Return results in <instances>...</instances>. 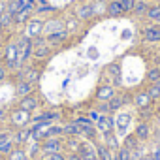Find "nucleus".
I'll return each mask as SVG.
<instances>
[{"label":"nucleus","instance_id":"nucleus-40","mask_svg":"<svg viewBox=\"0 0 160 160\" xmlns=\"http://www.w3.org/2000/svg\"><path fill=\"white\" fill-rule=\"evenodd\" d=\"M12 23H13V17H12L8 12L0 15V28H6V27H10Z\"/></svg>","mask_w":160,"mask_h":160},{"label":"nucleus","instance_id":"nucleus-33","mask_svg":"<svg viewBox=\"0 0 160 160\" xmlns=\"http://www.w3.org/2000/svg\"><path fill=\"white\" fill-rule=\"evenodd\" d=\"M147 10H149V2L145 0H136V6H134V12L136 15H147Z\"/></svg>","mask_w":160,"mask_h":160},{"label":"nucleus","instance_id":"nucleus-24","mask_svg":"<svg viewBox=\"0 0 160 160\" xmlns=\"http://www.w3.org/2000/svg\"><path fill=\"white\" fill-rule=\"evenodd\" d=\"M60 119V113L58 111H42L40 115H32V122H40V121H57Z\"/></svg>","mask_w":160,"mask_h":160},{"label":"nucleus","instance_id":"nucleus-34","mask_svg":"<svg viewBox=\"0 0 160 160\" xmlns=\"http://www.w3.org/2000/svg\"><path fill=\"white\" fill-rule=\"evenodd\" d=\"M27 154H28V158H36L38 154H42V143H38V141H30Z\"/></svg>","mask_w":160,"mask_h":160},{"label":"nucleus","instance_id":"nucleus-27","mask_svg":"<svg viewBox=\"0 0 160 160\" xmlns=\"http://www.w3.org/2000/svg\"><path fill=\"white\" fill-rule=\"evenodd\" d=\"M96 154H98V160H111L113 158V151L109 147H106L104 143H96Z\"/></svg>","mask_w":160,"mask_h":160},{"label":"nucleus","instance_id":"nucleus-2","mask_svg":"<svg viewBox=\"0 0 160 160\" xmlns=\"http://www.w3.org/2000/svg\"><path fill=\"white\" fill-rule=\"evenodd\" d=\"M15 45H17V51H19V64H21V68L27 64V60L32 57V51H34V42L28 38V36H21L17 42H15Z\"/></svg>","mask_w":160,"mask_h":160},{"label":"nucleus","instance_id":"nucleus-11","mask_svg":"<svg viewBox=\"0 0 160 160\" xmlns=\"http://www.w3.org/2000/svg\"><path fill=\"white\" fill-rule=\"evenodd\" d=\"M17 108H19V109H25V111H28V113H34V111L40 108V100L36 98V94H28V96H23V98L19 100Z\"/></svg>","mask_w":160,"mask_h":160},{"label":"nucleus","instance_id":"nucleus-15","mask_svg":"<svg viewBox=\"0 0 160 160\" xmlns=\"http://www.w3.org/2000/svg\"><path fill=\"white\" fill-rule=\"evenodd\" d=\"M94 15H96L94 4H83V6L77 8V19H81V21H89Z\"/></svg>","mask_w":160,"mask_h":160},{"label":"nucleus","instance_id":"nucleus-5","mask_svg":"<svg viewBox=\"0 0 160 160\" xmlns=\"http://www.w3.org/2000/svg\"><path fill=\"white\" fill-rule=\"evenodd\" d=\"M77 154L81 156V160H98V154H96V143L91 141V139H85L79 143V149H77Z\"/></svg>","mask_w":160,"mask_h":160},{"label":"nucleus","instance_id":"nucleus-21","mask_svg":"<svg viewBox=\"0 0 160 160\" xmlns=\"http://www.w3.org/2000/svg\"><path fill=\"white\" fill-rule=\"evenodd\" d=\"M34 12V4H27L15 17H13V21L17 23V25H23V23H28V17H30V13Z\"/></svg>","mask_w":160,"mask_h":160},{"label":"nucleus","instance_id":"nucleus-14","mask_svg":"<svg viewBox=\"0 0 160 160\" xmlns=\"http://www.w3.org/2000/svg\"><path fill=\"white\" fill-rule=\"evenodd\" d=\"M143 40L145 42H151V43H158L160 42V28L154 27V25H149L143 28Z\"/></svg>","mask_w":160,"mask_h":160},{"label":"nucleus","instance_id":"nucleus-6","mask_svg":"<svg viewBox=\"0 0 160 160\" xmlns=\"http://www.w3.org/2000/svg\"><path fill=\"white\" fill-rule=\"evenodd\" d=\"M6 68L8 70H21V64H19V51H17V45L15 43H10L6 47Z\"/></svg>","mask_w":160,"mask_h":160},{"label":"nucleus","instance_id":"nucleus-13","mask_svg":"<svg viewBox=\"0 0 160 160\" xmlns=\"http://www.w3.org/2000/svg\"><path fill=\"white\" fill-rule=\"evenodd\" d=\"M12 139H13V143L17 147H23V145L30 143V128H19V130H15V134L12 136Z\"/></svg>","mask_w":160,"mask_h":160},{"label":"nucleus","instance_id":"nucleus-43","mask_svg":"<svg viewBox=\"0 0 160 160\" xmlns=\"http://www.w3.org/2000/svg\"><path fill=\"white\" fill-rule=\"evenodd\" d=\"M36 13H51V12H55V8L51 6V4H47V2H43V4H40L36 10H34Z\"/></svg>","mask_w":160,"mask_h":160},{"label":"nucleus","instance_id":"nucleus-46","mask_svg":"<svg viewBox=\"0 0 160 160\" xmlns=\"http://www.w3.org/2000/svg\"><path fill=\"white\" fill-rule=\"evenodd\" d=\"M6 75H8V68H6L4 64H0V81H4Z\"/></svg>","mask_w":160,"mask_h":160},{"label":"nucleus","instance_id":"nucleus-42","mask_svg":"<svg viewBox=\"0 0 160 160\" xmlns=\"http://www.w3.org/2000/svg\"><path fill=\"white\" fill-rule=\"evenodd\" d=\"M147 92H149V96H151L152 100H160V87H158L156 83H152V85L149 87Z\"/></svg>","mask_w":160,"mask_h":160},{"label":"nucleus","instance_id":"nucleus-3","mask_svg":"<svg viewBox=\"0 0 160 160\" xmlns=\"http://www.w3.org/2000/svg\"><path fill=\"white\" fill-rule=\"evenodd\" d=\"M64 136H55V138H47L45 141H42V154H51V152H60L64 151Z\"/></svg>","mask_w":160,"mask_h":160},{"label":"nucleus","instance_id":"nucleus-52","mask_svg":"<svg viewBox=\"0 0 160 160\" xmlns=\"http://www.w3.org/2000/svg\"><path fill=\"white\" fill-rule=\"evenodd\" d=\"M111 160H119V158H117V154H115V152H113V158H111Z\"/></svg>","mask_w":160,"mask_h":160},{"label":"nucleus","instance_id":"nucleus-1","mask_svg":"<svg viewBox=\"0 0 160 160\" xmlns=\"http://www.w3.org/2000/svg\"><path fill=\"white\" fill-rule=\"evenodd\" d=\"M8 122H10L15 130H19V128H28V124L32 122V113L15 108V109H12V111L8 113Z\"/></svg>","mask_w":160,"mask_h":160},{"label":"nucleus","instance_id":"nucleus-9","mask_svg":"<svg viewBox=\"0 0 160 160\" xmlns=\"http://www.w3.org/2000/svg\"><path fill=\"white\" fill-rule=\"evenodd\" d=\"M42 34H43V21H40V19H30V21L27 23L25 36H28L30 40H34V38H38V36H42Z\"/></svg>","mask_w":160,"mask_h":160},{"label":"nucleus","instance_id":"nucleus-31","mask_svg":"<svg viewBox=\"0 0 160 160\" xmlns=\"http://www.w3.org/2000/svg\"><path fill=\"white\" fill-rule=\"evenodd\" d=\"M23 8H25V4L21 2V0H13V2H10V4H8V10H6V12H8L12 17H15Z\"/></svg>","mask_w":160,"mask_h":160},{"label":"nucleus","instance_id":"nucleus-50","mask_svg":"<svg viewBox=\"0 0 160 160\" xmlns=\"http://www.w3.org/2000/svg\"><path fill=\"white\" fill-rule=\"evenodd\" d=\"M6 10H8L6 2H2V0H0V15H2V13H6Z\"/></svg>","mask_w":160,"mask_h":160},{"label":"nucleus","instance_id":"nucleus-56","mask_svg":"<svg viewBox=\"0 0 160 160\" xmlns=\"http://www.w3.org/2000/svg\"><path fill=\"white\" fill-rule=\"evenodd\" d=\"M145 2H154V0H145Z\"/></svg>","mask_w":160,"mask_h":160},{"label":"nucleus","instance_id":"nucleus-48","mask_svg":"<svg viewBox=\"0 0 160 160\" xmlns=\"http://www.w3.org/2000/svg\"><path fill=\"white\" fill-rule=\"evenodd\" d=\"M151 156H152V160H160V145H158V147L151 152Z\"/></svg>","mask_w":160,"mask_h":160},{"label":"nucleus","instance_id":"nucleus-26","mask_svg":"<svg viewBox=\"0 0 160 160\" xmlns=\"http://www.w3.org/2000/svg\"><path fill=\"white\" fill-rule=\"evenodd\" d=\"M106 10H108V15H109V17H119V15L124 13V12H122V6H121V0H111Z\"/></svg>","mask_w":160,"mask_h":160},{"label":"nucleus","instance_id":"nucleus-10","mask_svg":"<svg viewBox=\"0 0 160 160\" xmlns=\"http://www.w3.org/2000/svg\"><path fill=\"white\" fill-rule=\"evenodd\" d=\"M132 102L136 104V108H138V109H151L154 100L149 96V92H147V91H139V92H136V94H134Z\"/></svg>","mask_w":160,"mask_h":160},{"label":"nucleus","instance_id":"nucleus-12","mask_svg":"<svg viewBox=\"0 0 160 160\" xmlns=\"http://www.w3.org/2000/svg\"><path fill=\"white\" fill-rule=\"evenodd\" d=\"M113 96H115V87L109 85V83L100 85V87L96 89V92H94V98H96L98 102H109Z\"/></svg>","mask_w":160,"mask_h":160},{"label":"nucleus","instance_id":"nucleus-57","mask_svg":"<svg viewBox=\"0 0 160 160\" xmlns=\"http://www.w3.org/2000/svg\"><path fill=\"white\" fill-rule=\"evenodd\" d=\"M91 2H94V0H91Z\"/></svg>","mask_w":160,"mask_h":160},{"label":"nucleus","instance_id":"nucleus-32","mask_svg":"<svg viewBox=\"0 0 160 160\" xmlns=\"http://www.w3.org/2000/svg\"><path fill=\"white\" fill-rule=\"evenodd\" d=\"M122 145H124L126 149H130V151H134V149H138V147H139V139L136 138V134H130V136H126V138H124V141H122Z\"/></svg>","mask_w":160,"mask_h":160},{"label":"nucleus","instance_id":"nucleus-29","mask_svg":"<svg viewBox=\"0 0 160 160\" xmlns=\"http://www.w3.org/2000/svg\"><path fill=\"white\" fill-rule=\"evenodd\" d=\"M64 27H62V21H49V23H43V32H45V36L47 34H51V32H57V30H62Z\"/></svg>","mask_w":160,"mask_h":160},{"label":"nucleus","instance_id":"nucleus-51","mask_svg":"<svg viewBox=\"0 0 160 160\" xmlns=\"http://www.w3.org/2000/svg\"><path fill=\"white\" fill-rule=\"evenodd\" d=\"M4 119H8V113H6V109L0 108V121H4Z\"/></svg>","mask_w":160,"mask_h":160},{"label":"nucleus","instance_id":"nucleus-25","mask_svg":"<svg viewBox=\"0 0 160 160\" xmlns=\"http://www.w3.org/2000/svg\"><path fill=\"white\" fill-rule=\"evenodd\" d=\"M130 115L128 113H122V115H119V119H115V130L119 132V134H124L126 132V128H128V122H130Z\"/></svg>","mask_w":160,"mask_h":160},{"label":"nucleus","instance_id":"nucleus-18","mask_svg":"<svg viewBox=\"0 0 160 160\" xmlns=\"http://www.w3.org/2000/svg\"><path fill=\"white\" fill-rule=\"evenodd\" d=\"M102 139H104L102 143H104L106 147H109L113 152H115V151L121 147V141H119V138H117V134H115V132H108V134H102Z\"/></svg>","mask_w":160,"mask_h":160},{"label":"nucleus","instance_id":"nucleus-38","mask_svg":"<svg viewBox=\"0 0 160 160\" xmlns=\"http://www.w3.org/2000/svg\"><path fill=\"white\" fill-rule=\"evenodd\" d=\"M96 111H98L100 115H113V113H111V109H109V102H98Z\"/></svg>","mask_w":160,"mask_h":160},{"label":"nucleus","instance_id":"nucleus-45","mask_svg":"<svg viewBox=\"0 0 160 160\" xmlns=\"http://www.w3.org/2000/svg\"><path fill=\"white\" fill-rule=\"evenodd\" d=\"M43 156H49L51 160H66V151H60V152H51V154H43Z\"/></svg>","mask_w":160,"mask_h":160},{"label":"nucleus","instance_id":"nucleus-7","mask_svg":"<svg viewBox=\"0 0 160 160\" xmlns=\"http://www.w3.org/2000/svg\"><path fill=\"white\" fill-rule=\"evenodd\" d=\"M17 77H19V81H28V83H38L40 81V70L34 68V66H25L17 72Z\"/></svg>","mask_w":160,"mask_h":160},{"label":"nucleus","instance_id":"nucleus-37","mask_svg":"<svg viewBox=\"0 0 160 160\" xmlns=\"http://www.w3.org/2000/svg\"><path fill=\"white\" fill-rule=\"evenodd\" d=\"M15 147V143H13V139L10 138V139H6L2 145H0V154H10V151Z\"/></svg>","mask_w":160,"mask_h":160},{"label":"nucleus","instance_id":"nucleus-44","mask_svg":"<svg viewBox=\"0 0 160 160\" xmlns=\"http://www.w3.org/2000/svg\"><path fill=\"white\" fill-rule=\"evenodd\" d=\"M143 158H145V154H143V149L141 147H138V149L132 151V158L130 160H143Z\"/></svg>","mask_w":160,"mask_h":160},{"label":"nucleus","instance_id":"nucleus-4","mask_svg":"<svg viewBox=\"0 0 160 160\" xmlns=\"http://www.w3.org/2000/svg\"><path fill=\"white\" fill-rule=\"evenodd\" d=\"M32 42H34V51H32V57H34V58L43 60V58H47V57L51 55V45L47 43L45 38L38 36V38H34Z\"/></svg>","mask_w":160,"mask_h":160},{"label":"nucleus","instance_id":"nucleus-19","mask_svg":"<svg viewBox=\"0 0 160 160\" xmlns=\"http://www.w3.org/2000/svg\"><path fill=\"white\" fill-rule=\"evenodd\" d=\"M62 134L64 138H77V136H81V126L72 121L68 124H62Z\"/></svg>","mask_w":160,"mask_h":160},{"label":"nucleus","instance_id":"nucleus-35","mask_svg":"<svg viewBox=\"0 0 160 160\" xmlns=\"http://www.w3.org/2000/svg\"><path fill=\"white\" fill-rule=\"evenodd\" d=\"M115 154H117V158H119V160H130V158H132V151H130V149H126L124 145H121V147L115 151Z\"/></svg>","mask_w":160,"mask_h":160},{"label":"nucleus","instance_id":"nucleus-23","mask_svg":"<svg viewBox=\"0 0 160 160\" xmlns=\"http://www.w3.org/2000/svg\"><path fill=\"white\" fill-rule=\"evenodd\" d=\"M108 73L113 77V85H115V87H121V81H122V79H121V64H119V62L109 64V66H108Z\"/></svg>","mask_w":160,"mask_h":160},{"label":"nucleus","instance_id":"nucleus-47","mask_svg":"<svg viewBox=\"0 0 160 160\" xmlns=\"http://www.w3.org/2000/svg\"><path fill=\"white\" fill-rule=\"evenodd\" d=\"M66 160H81V156L77 152H66Z\"/></svg>","mask_w":160,"mask_h":160},{"label":"nucleus","instance_id":"nucleus-49","mask_svg":"<svg viewBox=\"0 0 160 160\" xmlns=\"http://www.w3.org/2000/svg\"><path fill=\"white\" fill-rule=\"evenodd\" d=\"M10 138H12V136H10L8 132H0V145H2L6 139H10Z\"/></svg>","mask_w":160,"mask_h":160},{"label":"nucleus","instance_id":"nucleus-17","mask_svg":"<svg viewBox=\"0 0 160 160\" xmlns=\"http://www.w3.org/2000/svg\"><path fill=\"white\" fill-rule=\"evenodd\" d=\"M134 134H136V138H138L139 141H147V139H149V136H151V126H149V122H145V121L138 122V124H136Z\"/></svg>","mask_w":160,"mask_h":160},{"label":"nucleus","instance_id":"nucleus-30","mask_svg":"<svg viewBox=\"0 0 160 160\" xmlns=\"http://www.w3.org/2000/svg\"><path fill=\"white\" fill-rule=\"evenodd\" d=\"M79 139H75V138H66L64 139V151L66 152H77V149H79Z\"/></svg>","mask_w":160,"mask_h":160},{"label":"nucleus","instance_id":"nucleus-54","mask_svg":"<svg viewBox=\"0 0 160 160\" xmlns=\"http://www.w3.org/2000/svg\"><path fill=\"white\" fill-rule=\"evenodd\" d=\"M156 23H160V15H158V17H156Z\"/></svg>","mask_w":160,"mask_h":160},{"label":"nucleus","instance_id":"nucleus-8","mask_svg":"<svg viewBox=\"0 0 160 160\" xmlns=\"http://www.w3.org/2000/svg\"><path fill=\"white\" fill-rule=\"evenodd\" d=\"M94 124H96V130H98L100 134L115 132V117H113V115H100Z\"/></svg>","mask_w":160,"mask_h":160},{"label":"nucleus","instance_id":"nucleus-41","mask_svg":"<svg viewBox=\"0 0 160 160\" xmlns=\"http://www.w3.org/2000/svg\"><path fill=\"white\" fill-rule=\"evenodd\" d=\"M158 15H160V4H154V6H151V8L147 10V17H149V19L156 21Z\"/></svg>","mask_w":160,"mask_h":160},{"label":"nucleus","instance_id":"nucleus-22","mask_svg":"<svg viewBox=\"0 0 160 160\" xmlns=\"http://www.w3.org/2000/svg\"><path fill=\"white\" fill-rule=\"evenodd\" d=\"M128 102V98L126 96H122V94H115L111 100H109V109H111V113H117V111H121L122 108H124V104Z\"/></svg>","mask_w":160,"mask_h":160},{"label":"nucleus","instance_id":"nucleus-20","mask_svg":"<svg viewBox=\"0 0 160 160\" xmlns=\"http://www.w3.org/2000/svg\"><path fill=\"white\" fill-rule=\"evenodd\" d=\"M32 92H34V85H32V83H28V81H17V85H15V94H17L19 98L28 96V94H32Z\"/></svg>","mask_w":160,"mask_h":160},{"label":"nucleus","instance_id":"nucleus-28","mask_svg":"<svg viewBox=\"0 0 160 160\" xmlns=\"http://www.w3.org/2000/svg\"><path fill=\"white\" fill-rule=\"evenodd\" d=\"M6 156H8V160H28V154L23 147H13L10 151V154H6Z\"/></svg>","mask_w":160,"mask_h":160},{"label":"nucleus","instance_id":"nucleus-16","mask_svg":"<svg viewBox=\"0 0 160 160\" xmlns=\"http://www.w3.org/2000/svg\"><path fill=\"white\" fill-rule=\"evenodd\" d=\"M45 40H47V43H49V45L62 43V42H66V40H68V30H66V28H62V30L51 32V34H47V36H45Z\"/></svg>","mask_w":160,"mask_h":160},{"label":"nucleus","instance_id":"nucleus-55","mask_svg":"<svg viewBox=\"0 0 160 160\" xmlns=\"http://www.w3.org/2000/svg\"><path fill=\"white\" fill-rule=\"evenodd\" d=\"M156 85H158V87H160V79H158V81H156Z\"/></svg>","mask_w":160,"mask_h":160},{"label":"nucleus","instance_id":"nucleus-53","mask_svg":"<svg viewBox=\"0 0 160 160\" xmlns=\"http://www.w3.org/2000/svg\"><path fill=\"white\" fill-rule=\"evenodd\" d=\"M42 160H51V158L49 156H42Z\"/></svg>","mask_w":160,"mask_h":160},{"label":"nucleus","instance_id":"nucleus-39","mask_svg":"<svg viewBox=\"0 0 160 160\" xmlns=\"http://www.w3.org/2000/svg\"><path fill=\"white\" fill-rule=\"evenodd\" d=\"M121 6H122V12L124 13H132L134 12V6H136V0H121Z\"/></svg>","mask_w":160,"mask_h":160},{"label":"nucleus","instance_id":"nucleus-36","mask_svg":"<svg viewBox=\"0 0 160 160\" xmlns=\"http://www.w3.org/2000/svg\"><path fill=\"white\" fill-rule=\"evenodd\" d=\"M160 79V68H151L149 72H147V81L152 85V83H156Z\"/></svg>","mask_w":160,"mask_h":160}]
</instances>
